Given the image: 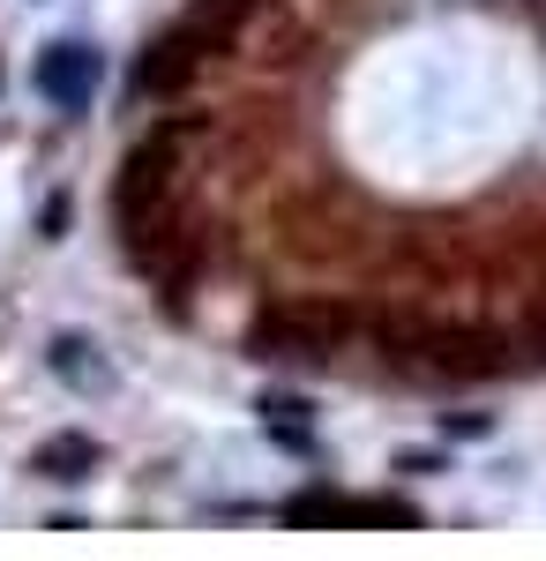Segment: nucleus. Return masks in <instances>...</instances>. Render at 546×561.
I'll use <instances>...</instances> for the list:
<instances>
[{
  "mask_svg": "<svg viewBox=\"0 0 546 561\" xmlns=\"http://www.w3.org/2000/svg\"><path fill=\"white\" fill-rule=\"evenodd\" d=\"M68 225H76V195L53 187V195L38 203V240H68Z\"/></svg>",
  "mask_w": 546,
  "mask_h": 561,
  "instance_id": "nucleus-10",
  "label": "nucleus"
},
{
  "mask_svg": "<svg viewBox=\"0 0 546 561\" xmlns=\"http://www.w3.org/2000/svg\"><path fill=\"white\" fill-rule=\"evenodd\" d=\"M211 60V45L187 31V15L172 23V31H158V38L143 45V60H135V90L143 98H180V90L195 83V68Z\"/></svg>",
  "mask_w": 546,
  "mask_h": 561,
  "instance_id": "nucleus-6",
  "label": "nucleus"
},
{
  "mask_svg": "<svg viewBox=\"0 0 546 561\" xmlns=\"http://www.w3.org/2000/svg\"><path fill=\"white\" fill-rule=\"evenodd\" d=\"M450 434L457 442H479V434H494V412H450Z\"/></svg>",
  "mask_w": 546,
  "mask_h": 561,
  "instance_id": "nucleus-12",
  "label": "nucleus"
},
{
  "mask_svg": "<svg viewBox=\"0 0 546 561\" xmlns=\"http://www.w3.org/2000/svg\"><path fill=\"white\" fill-rule=\"evenodd\" d=\"M509 337L487 330V322H434V337L420 352V375L434 382H487V375H509Z\"/></svg>",
  "mask_w": 546,
  "mask_h": 561,
  "instance_id": "nucleus-4",
  "label": "nucleus"
},
{
  "mask_svg": "<svg viewBox=\"0 0 546 561\" xmlns=\"http://www.w3.org/2000/svg\"><path fill=\"white\" fill-rule=\"evenodd\" d=\"M352 337H367V307L330 300V293L270 300L248 322V352L254 359H277V367H322V359H337Z\"/></svg>",
  "mask_w": 546,
  "mask_h": 561,
  "instance_id": "nucleus-1",
  "label": "nucleus"
},
{
  "mask_svg": "<svg viewBox=\"0 0 546 561\" xmlns=\"http://www.w3.org/2000/svg\"><path fill=\"white\" fill-rule=\"evenodd\" d=\"M434 472H450L442 449H397V479H434Z\"/></svg>",
  "mask_w": 546,
  "mask_h": 561,
  "instance_id": "nucleus-11",
  "label": "nucleus"
},
{
  "mask_svg": "<svg viewBox=\"0 0 546 561\" xmlns=\"http://www.w3.org/2000/svg\"><path fill=\"white\" fill-rule=\"evenodd\" d=\"M45 367H53L60 382H76V389H105V382H113V367L98 359V345H90V337H53Z\"/></svg>",
  "mask_w": 546,
  "mask_h": 561,
  "instance_id": "nucleus-8",
  "label": "nucleus"
},
{
  "mask_svg": "<svg viewBox=\"0 0 546 561\" xmlns=\"http://www.w3.org/2000/svg\"><path fill=\"white\" fill-rule=\"evenodd\" d=\"M98 76H105V53L83 38H53L38 53V98L53 105V113H90V98H98Z\"/></svg>",
  "mask_w": 546,
  "mask_h": 561,
  "instance_id": "nucleus-5",
  "label": "nucleus"
},
{
  "mask_svg": "<svg viewBox=\"0 0 546 561\" xmlns=\"http://www.w3.org/2000/svg\"><path fill=\"white\" fill-rule=\"evenodd\" d=\"M98 465H105V442H98V434H83V427L45 434L38 449H31V472H38V479H60V486H68V479H90Z\"/></svg>",
  "mask_w": 546,
  "mask_h": 561,
  "instance_id": "nucleus-7",
  "label": "nucleus"
},
{
  "mask_svg": "<svg viewBox=\"0 0 546 561\" xmlns=\"http://www.w3.org/2000/svg\"><path fill=\"white\" fill-rule=\"evenodd\" d=\"M180 142H187V121H166L150 128L135 150L121 158V180H113V232H143L150 217L166 210V187H172V165H180Z\"/></svg>",
  "mask_w": 546,
  "mask_h": 561,
  "instance_id": "nucleus-2",
  "label": "nucleus"
},
{
  "mask_svg": "<svg viewBox=\"0 0 546 561\" xmlns=\"http://www.w3.org/2000/svg\"><path fill=\"white\" fill-rule=\"evenodd\" d=\"M277 517L293 531H420L412 502H389V494H337V486H307L293 502H277Z\"/></svg>",
  "mask_w": 546,
  "mask_h": 561,
  "instance_id": "nucleus-3",
  "label": "nucleus"
},
{
  "mask_svg": "<svg viewBox=\"0 0 546 561\" xmlns=\"http://www.w3.org/2000/svg\"><path fill=\"white\" fill-rule=\"evenodd\" d=\"M248 15H254V0H195V8H187V31L211 45V53H225V45L240 38Z\"/></svg>",
  "mask_w": 546,
  "mask_h": 561,
  "instance_id": "nucleus-9",
  "label": "nucleus"
}]
</instances>
